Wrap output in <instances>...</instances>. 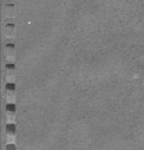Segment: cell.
<instances>
[{
  "instance_id": "obj_2",
  "label": "cell",
  "mask_w": 144,
  "mask_h": 150,
  "mask_svg": "<svg viewBox=\"0 0 144 150\" xmlns=\"http://www.w3.org/2000/svg\"><path fill=\"white\" fill-rule=\"evenodd\" d=\"M5 72H6V78L9 82H13V78H15V65L9 63L6 65L5 68Z\"/></svg>"
},
{
  "instance_id": "obj_7",
  "label": "cell",
  "mask_w": 144,
  "mask_h": 150,
  "mask_svg": "<svg viewBox=\"0 0 144 150\" xmlns=\"http://www.w3.org/2000/svg\"><path fill=\"white\" fill-rule=\"evenodd\" d=\"M6 111L9 114H13L16 112V105L13 103H7L6 104Z\"/></svg>"
},
{
  "instance_id": "obj_3",
  "label": "cell",
  "mask_w": 144,
  "mask_h": 150,
  "mask_svg": "<svg viewBox=\"0 0 144 150\" xmlns=\"http://www.w3.org/2000/svg\"><path fill=\"white\" fill-rule=\"evenodd\" d=\"M5 91H6V97L9 100L15 98V92H16V84L13 82H7L5 86Z\"/></svg>"
},
{
  "instance_id": "obj_5",
  "label": "cell",
  "mask_w": 144,
  "mask_h": 150,
  "mask_svg": "<svg viewBox=\"0 0 144 150\" xmlns=\"http://www.w3.org/2000/svg\"><path fill=\"white\" fill-rule=\"evenodd\" d=\"M4 13L6 17H13L15 15V5L13 4H6L4 8Z\"/></svg>"
},
{
  "instance_id": "obj_6",
  "label": "cell",
  "mask_w": 144,
  "mask_h": 150,
  "mask_svg": "<svg viewBox=\"0 0 144 150\" xmlns=\"http://www.w3.org/2000/svg\"><path fill=\"white\" fill-rule=\"evenodd\" d=\"M5 129H6V133L9 136H13L16 133V125L15 123H7L6 127H5Z\"/></svg>"
},
{
  "instance_id": "obj_4",
  "label": "cell",
  "mask_w": 144,
  "mask_h": 150,
  "mask_svg": "<svg viewBox=\"0 0 144 150\" xmlns=\"http://www.w3.org/2000/svg\"><path fill=\"white\" fill-rule=\"evenodd\" d=\"M15 25L13 24H11V23H9V24H6L5 25V27H4V33H5V35L7 36V37H11V36H13L15 35Z\"/></svg>"
},
{
  "instance_id": "obj_1",
  "label": "cell",
  "mask_w": 144,
  "mask_h": 150,
  "mask_svg": "<svg viewBox=\"0 0 144 150\" xmlns=\"http://www.w3.org/2000/svg\"><path fill=\"white\" fill-rule=\"evenodd\" d=\"M4 54L9 60H13L16 57V50H15V45L13 43H7L4 47Z\"/></svg>"
},
{
  "instance_id": "obj_8",
  "label": "cell",
  "mask_w": 144,
  "mask_h": 150,
  "mask_svg": "<svg viewBox=\"0 0 144 150\" xmlns=\"http://www.w3.org/2000/svg\"><path fill=\"white\" fill-rule=\"evenodd\" d=\"M6 150H17V148H16V145L15 144H7L6 145Z\"/></svg>"
}]
</instances>
